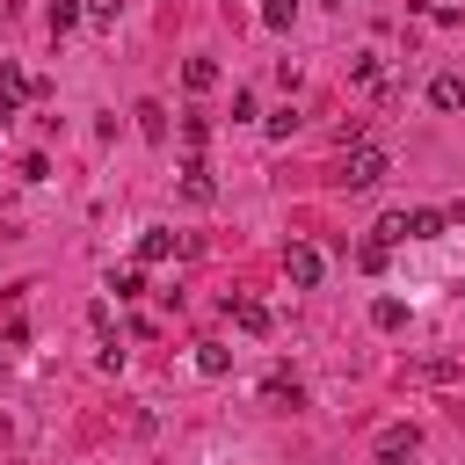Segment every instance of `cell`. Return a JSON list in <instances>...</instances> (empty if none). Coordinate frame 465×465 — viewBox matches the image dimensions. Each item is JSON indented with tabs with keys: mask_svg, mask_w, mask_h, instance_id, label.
I'll use <instances>...</instances> for the list:
<instances>
[{
	"mask_svg": "<svg viewBox=\"0 0 465 465\" xmlns=\"http://www.w3.org/2000/svg\"><path fill=\"white\" fill-rule=\"evenodd\" d=\"M385 174H392V160H385V145H371V138H356V145L341 153V182H349V189H378Z\"/></svg>",
	"mask_w": 465,
	"mask_h": 465,
	"instance_id": "obj_1",
	"label": "cell"
},
{
	"mask_svg": "<svg viewBox=\"0 0 465 465\" xmlns=\"http://www.w3.org/2000/svg\"><path fill=\"white\" fill-rule=\"evenodd\" d=\"M320 269H327V262H320V247H305V240H291V247H283V276H291L298 291H312V283H320Z\"/></svg>",
	"mask_w": 465,
	"mask_h": 465,
	"instance_id": "obj_2",
	"label": "cell"
},
{
	"mask_svg": "<svg viewBox=\"0 0 465 465\" xmlns=\"http://www.w3.org/2000/svg\"><path fill=\"white\" fill-rule=\"evenodd\" d=\"M414 450H421V429H414V421L378 429V458H414Z\"/></svg>",
	"mask_w": 465,
	"mask_h": 465,
	"instance_id": "obj_3",
	"label": "cell"
},
{
	"mask_svg": "<svg viewBox=\"0 0 465 465\" xmlns=\"http://www.w3.org/2000/svg\"><path fill=\"white\" fill-rule=\"evenodd\" d=\"M225 312H232L240 334H269V305L262 298H225Z\"/></svg>",
	"mask_w": 465,
	"mask_h": 465,
	"instance_id": "obj_4",
	"label": "cell"
},
{
	"mask_svg": "<svg viewBox=\"0 0 465 465\" xmlns=\"http://www.w3.org/2000/svg\"><path fill=\"white\" fill-rule=\"evenodd\" d=\"M22 94H29V73H22V65H0V124H15Z\"/></svg>",
	"mask_w": 465,
	"mask_h": 465,
	"instance_id": "obj_5",
	"label": "cell"
},
{
	"mask_svg": "<svg viewBox=\"0 0 465 465\" xmlns=\"http://www.w3.org/2000/svg\"><path fill=\"white\" fill-rule=\"evenodd\" d=\"M182 196H189V203H211V196H218V182H211V167H203V160H189V167H182Z\"/></svg>",
	"mask_w": 465,
	"mask_h": 465,
	"instance_id": "obj_6",
	"label": "cell"
},
{
	"mask_svg": "<svg viewBox=\"0 0 465 465\" xmlns=\"http://www.w3.org/2000/svg\"><path fill=\"white\" fill-rule=\"evenodd\" d=\"M429 102L436 109H465V73H436L429 80Z\"/></svg>",
	"mask_w": 465,
	"mask_h": 465,
	"instance_id": "obj_7",
	"label": "cell"
},
{
	"mask_svg": "<svg viewBox=\"0 0 465 465\" xmlns=\"http://www.w3.org/2000/svg\"><path fill=\"white\" fill-rule=\"evenodd\" d=\"M182 87H189V94H211V87H218V58H189V65H182Z\"/></svg>",
	"mask_w": 465,
	"mask_h": 465,
	"instance_id": "obj_8",
	"label": "cell"
},
{
	"mask_svg": "<svg viewBox=\"0 0 465 465\" xmlns=\"http://www.w3.org/2000/svg\"><path fill=\"white\" fill-rule=\"evenodd\" d=\"M167 254H174V232L167 225H145L138 232V262H167Z\"/></svg>",
	"mask_w": 465,
	"mask_h": 465,
	"instance_id": "obj_9",
	"label": "cell"
},
{
	"mask_svg": "<svg viewBox=\"0 0 465 465\" xmlns=\"http://www.w3.org/2000/svg\"><path fill=\"white\" fill-rule=\"evenodd\" d=\"M371 327H378V334H400V327H407V305H400V298H378V305H371Z\"/></svg>",
	"mask_w": 465,
	"mask_h": 465,
	"instance_id": "obj_10",
	"label": "cell"
},
{
	"mask_svg": "<svg viewBox=\"0 0 465 465\" xmlns=\"http://www.w3.org/2000/svg\"><path fill=\"white\" fill-rule=\"evenodd\" d=\"M80 15H87L80 0H51V15H44V22H51V36H65V29H80Z\"/></svg>",
	"mask_w": 465,
	"mask_h": 465,
	"instance_id": "obj_11",
	"label": "cell"
},
{
	"mask_svg": "<svg viewBox=\"0 0 465 465\" xmlns=\"http://www.w3.org/2000/svg\"><path fill=\"white\" fill-rule=\"evenodd\" d=\"M349 73H356L363 87H385V58H378V51H356V58H349Z\"/></svg>",
	"mask_w": 465,
	"mask_h": 465,
	"instance_id": "obj_12",
	"label": "cell"
},
{
	"mask_svg": "<svg viewBox=\"0 0 465 465\" xmlns=\"http://www.w3.org/2000/svg\"><path fill=\"white\" fill-rule=\"evenodd\" d=\"M131 116H138V131H145V138H153V145H160V138H167V109H160V102H138V109H131Z\"/></svg>",
	"mask_w": 465,
	"mask_h": 465,
	"instance_id": "obj_13",
	"label": "cell"
},
{
	"mask_svg": "<svg viewBox=\"0 0 465 465\" xmlns=\"http://www.w3.org/2000/svg\"><path fill=\"white\" fill-rule=\"evenodd\" d=\"M407 240H443V211H407Z\"/></svg>",
	"mask_w": 465,
	"mask_h": 465,
	"instance_id": "obj_14",
	"label": "cell"
},
{
	"mask_svg": "<svg viewBox=\"0 0 465 465\" xmlns=\"http://www.w3.org/2000/svg\"><path fill=\"white\" fill-rule=\"evenodd\" d=\"M371 240H385V247H400V240H407V211H385V218L371 225Z\"/></svg>",
	"mask_w": 465,
	"mask_h": 465,
	"instance_id": "obj_15",
	"label": "cell"
},
{
	"mask_svg": "<svg viewBox=\"0 0 465 465\" xmlns=\"http://www.w3.org/2000/svg\"><path fill=\"white\" fill-rule=\"evenodd\" d=\"M225 363H232V356H225L218 341H203V349H196V371H203V378H225Z\"/></svg>",
	"mask_w": 465,
	"mask_h": 465,
	"instance_id": "obj_16",
	"label": "cell"
},
{
	"mask_svg": "<svg viewBox=\"0 0 465 465\" xmlns=\"http://www.w3.org/2000/svg\"><path fill=\"white\" fill-rule=\"evenodd\" d=\"M291 15H298V0H262V29H291Z\"/></svg>",
	"mask_w": 465,
	"mask_h": 465,
	"instance_id": "obj_17",
	"label": "cell"
},
{
	"mask_svg": "<svg viewBox=\"0 0 465 465\" xmlns=\"http://www.w3.org/2000/svg\"><path fill=\"white\" fill-rule=\"evenodd\" d=\"M109 291H116V298H138V291H145V269H116Z\"/></svg>",
	"mask_w": 465,
	"mask_h": 465,
	"instance_id": "obj_18",
	"label": "cell"
},
{
	"mask_svg": "<svg viewBox=\"0 0 465 465\" xmlns=\"http://www.w3.org/2000/svg\"><path fill=\"white\" fill-rule=\"evenodd\" d=\"M385 254H392L385 240H363V247H356V269H385Z\"/></svg>",
	"mask_w": 465,
	"mask_h": 465,
	"instance_id": "obj_19",
	"label": "cell"
},
{
	"mask_svg": "<svg viewBox=\"0 0 465 465\" xmlns=\"http://www.w3.org/2000/svg\"><path fill=\"white\" fill-rule=\"evenodd\" d=\"M87 22L94 29H116V0H87Z\"/></svg>",
	"mask_w": 465,
	"mask_h": 465,
	"instance_id": "obj_20",
	"label": "cell"
},
{
	"mask_svg": "<svg viewBox=\"0 0 465 465\" xmlns=\"http://www.w3.org/2000/svg\"><path fill=\"white\" fill-rule=\"evenodd\" d=\"M443 225H465V196H458V203H443Z\"/></svg>",
	"mask_w": 465,
	"mask_h": 465,
	"instance_id": "obj_21",
	"label": "cell"
}]
</instances>
